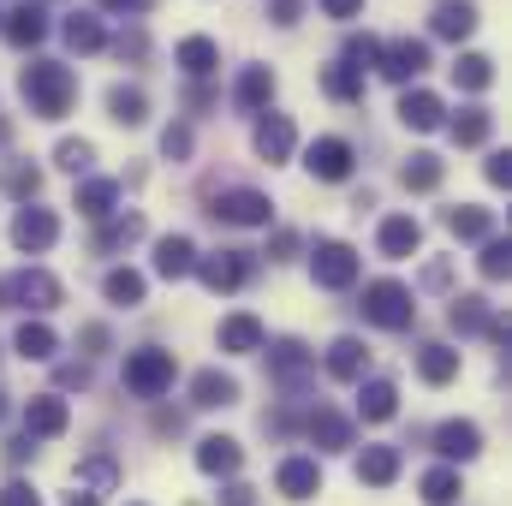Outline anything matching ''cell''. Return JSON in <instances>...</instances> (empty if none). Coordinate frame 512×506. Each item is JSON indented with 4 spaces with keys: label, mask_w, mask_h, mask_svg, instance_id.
<instances>
[{
    "label": "cell",
    "mask_w": 512,
    "mask_h": 506,
    "mask_svg": "<svg viewBox=\"0 0 512 506\" xmlns=\"http://www.w3.org/2000/svg\"><path fill=\"white\" fill-rule=\"evenodd\" d=\"M179 66H185L191 78H209V72L221 66V48H215L209 36H185V42H179Z\"/></svg>",
    "instance_id": "obj_35"
},
{
    "label": "cell",
    "mask_w": 512,
    "mask_h": 506,
    "mask_svg": "<svg viewBox=\"0 0 512 506\" xmlns=\"http://www.w3.org/2000/svg\"><path fill=\"white\" fill-rule=\"evenodd\" d=\"M114 203H120V185H114V179H90V185H78V215L108 221V215H114Z\"/></svg>",
    "instance_id": "obj_31"
},
{
    "label": "cell",
    "mask_w": 512,
    "mask_h": 506,
    "mask_svg": "<svg viewBox=\"0 0 512 506\" xmlns=\"http://www.w3.org/2000/svg\"><path fill=\"white\" fill-rule=\"evenodd\" d=\"M435 453H441V459H477V453H483V429L465 423V417H453V423L435 429Z\"/></svg>",
    "instance_id": "obj_15"
},
{
    "label": "cell",
    "mask_w": 512,
    "mask_h": 506,
    "mask_svg": "<svg viewBox=\"0 0 512 506\" xmlns=\"http://www.w3.org/2000/svg\"><path fill=\"white\" fill-rule=\"evenodd\" d=\"M12 346H18V358H24V364H48V358L60 352V334H54L48 322H24Z\"/></svg>",
    "instance_id": "obj_23"
},
{
    "label": "cell",
    "mask_w": 512,
    "mask_h": 506,
    "mask_svg": "<svg viewBox=\"0 0 512 506\" xmlns=\"http://www.w3.org/2000/svg\"><path fill=\"white\" fill-rule=\"evenodd\" d=\"M60 36H66V48H78V54H96V48L108 42V30H102L96 12H72V18L60 24Z\"/></svg>",
    "instance_id": "obj_28"
},
{
    "label": "cell",
    "mask_w": 512,
    "mask_h": 506,
    "mask_svg": "<svg viewBox=\"0 0 512 506\" xmlns=\"http://www.w3.org/2000/svg\"><path fill=\"white\" fill-rule=\"evenodd\" d=\"M423 506H453L459 495H465V483H459V471L453 465H435V471H423Z\"/></svg>",
    "instance_id": "obj_30"
},
{
    "label": "cell",
    "mask_w": 512,
    "mask_h": 506,
    "mask_svg": "<svg viewBox=\"0 0 512 506\" xmlns=\"http://www.w3.org/2000/svg\"><path fill=\"white\" fill-rule=\"evenodd\" d=\"M364 322H376V328H411L417 322V298H411V286H399V280H370L364 286Z\"/></svg>",
    "instance_id": "obj_2"
},
{
    "label": "cell",
    "mask_w": 512,
    "mask_h": 506,
    "mask_svg": "<svg viewBox=\"0 0 512 506\" xmlns=\"http://www.w3.org/2000/svg\"><path fill=\"white\" fill-rule=\"evenodd\" d=\"M18 90H24V102H30L36 120H60V114L72 108V96H78V78H72V66H60V60H30V66L18 72Z\"/></svg>",
    "instance_id": "obj_1"
},
{
    "label": "cell",
    "mask_w": 512,
    "mask_h": 506,
    "mask_svg": "<svg viewBox=\"0 0 512 506\" xmlns=\"http://www.w3.org/2000/svg\"><path fill=\"white\" fill-rule=\"evenodd\" d=\"M0 185H6V197H18V203H30V197L42 191V167H30V161H12V167L0 173Z\"/></svg>",
    "instance_id": "obj_43"
},
{
    "label": "cell",
    "mask_w": 512,
    "mask_h": 506,
    "mask_svg": "<svg viewBox=\"0 0 512 506\" xmlns=\"http://www.w3.org/2000/svg\"><path fill=\"white\" fill-rule=\"evenodd\" d=\"M131 239H143V215H120V221H108L102 227V239H96V251H120Z\"/></svg>",
    "instance_id": "obj_44"
},
{
    "label": "cell",
    "mask_w": 512,
    "mask_h": 506,
    "mask_svg": "<svg viewBox=\"0 0 512 506\" xmlns=\"http://www.w3.org/2000/svg\"><path fill=\"white\" fill-rule=\"evenodd\" d=\"M6 137H12V126H6V120H0V143H6Z\"/></svg>",
    "instance_id": "obj_59"
},
{
    "label": "cell",
    "mask_w": 512,
    "mask_h": 506,
    "mask_svg": "<svg viewBox=\"0 0 512 506\" xmlns=\"http://www.w3.org/2000/svg\"><path fill=\"white\" fill-rule=\"evenodd\" d=\"M304 167H310L316 179L340 185V179H352V143H346V137H316V143L304 149Z\"/></svg>",
    "instance_id": "obj_10"
},
{
    "label": "cell",
    "mask_w": 512,
    "mask_h": 506,
    "mask_svg": "<svg viewBox=\"0 0 512 506\" xmlns=\"http://www.w3.org/2000/svg\"><path fill=\"white\" fill-rule=\"evenodd\" d=\"M30 453H36V447H30V435H18V441H6V459H12V465H24Z\"/></svg>",
    "instance_id": "obj_54"
},
{
    "label": "cell",
    "mask_w": 512,
    "mask_h": 506,
    "mask_svg": "<svg viewBox=\"0 0 512 506\" xmlns=\"http://www.w3.org/2000/svg\"><path fill=\"white\" fill-rule=\"evenodd\" d=\"M233 399H239V381L221 376V370H203V376L191 381V405H203V411H221Z\"/></svg>",
    "instance_id": "obj_25"
},
{
    "label": "cell",
    "mask_w": 512,
    "mask_h": 506,
    "mask_svg": "<svg viewBox=\"0 0 512 506\" xmlns=\"http://www.w3.org/2000/svg\"><path fill=\"white\" fill-rule=\"evenodd\" d=\"M78 483H84L90 495H102V489H114V465H108V459H90V465H78Z\"/></svg>",
    "instance_id": "obj_48"
},
{
    "label": "cell",
    "mask_w": 512,
    "mask_h": 506,
    "mask_svg": "<svg viewBox=\"0 0 512 506\" xmlns=\"http://www.w3.org/2000/svg\"><path fill=\"white\" fill-rule=\"evenodd\" d=\"M376 245H382V256H393V262L417 256V245H423V227H417V215H387L382 233H376Z\"/></svg>",
    "instance_id": "obj_14"
},
{
    "label": "cell",
    "mask_w": 512,
    "mask_h": 506,
    "mask_svg": "<svg viewBox=\"0 0 512 506\" xmlns=\"http://www.w3.org/2000/svg\"><path fill=\"white\" fill-rule=\"evenodd\" d=\"M221 352H262V322H256L251 310H239V316H227L221 322Z\"/></svg>",
    "instance_id": "obj_24"
},
{
    "label": "cell",
    "mask_w": 512,
    "mask_h": 506,
    "mask_svg": "<svg viewBox=\"0 0 512 506\" xmlns=\"http://www.w3.org/2000/svg\"><path fill=\"white\" fill-rule=\"evenodd\" d=\"M42 36H48V12H42V6H18V12L6 18V42H12V48H36Z\"/></svg>",
    "instance_id": "obj_27"
},
{
    "label": "cell",
    "mask_w": 512,
    "mask_h": 506,
    "mask_svg": "<svg viewBox=\"0 0 512 506\" xmlns=\"http://www.w3.org/2000/svg\"><path fill=\"white\" fill-rule=\"evenodd\" d=\"M376 60H382V42H376V36H352V42H346V66H352V72H364V66H376Z\"/></svg>",
    "instance_id": "obj_47"
},
{
    "label": "cell",
    "mask_w": 512,
    "mask_h": 506,
    "mask_svg": "<svg viewBox=\"0 0 512 506\" xmlns=\"http://www.w3.org/2000/svg\"><path fill=\"white\" fill-rule=\"evenodd\" d=\"M399 120L411 131H435L447 120V108H441V96H429V90H405V96H399Z\"/></svg>",
    "instance_id": "obj_20"
},
{
    "label": "cell",
    "mask_w": 512,
    "mask_h": 506,
    "mask_svg": "<svg viewBox=\"0 0 512 506\" xmlns=\"http://www.w3.org/2000/svg\"><path fill=\"white\" fill-rule=\"evenodd\" d=\"M233 96H239V108H268V102H274V72H268V66H245Z\"/></svg>",
    "instance_id": "obj_37"
},
{
    "label": "cell",
    "mask_w": 512,
    "mask_h": 506,
    "mask_svg": "<svg viewBox=\"0 0 512 506\" xmlns=\"http://www.w3.org/2000/svg\"><path fill=\"white\" fill-rule=\"evenodd\" d=\"M102 6H108V12H143L149 0H102Z\"/></svg>",
    "instance_id": "obj_57"
},
{
    "label": "cell",
    "mask_w": 512,
    "mask_h": 506,
    "mask_svg": "<svg viewBox=\"0 0 512 506\" xmlns=\"http://www.w3.org/2000/svg\"><path fill=\"white\" fill-rule=\"evenodd\" d=\"M274 483H280L286 501H310V495H322V465L316 459H286Z\"/></svg>",
    "instance_id": "obj_18"
},
{
    "label": "cell",
    "mask_w": 512,
    "mask_h": 506,
    "mask_svg": "<svg viewBox=\"0 0 512 506\" xmlns=\"http://www.w3.org/2000/svg\"><path fill=\"white\" fill-rule=\"evenodd\" d=\"M304 429H310V441H316L322 453H340V447H352V423H346L340 411H328V405H322V411H310V423H304Z\"/></svg>",
    "instance_id": "obj_22"
},
{
    "label": "cell",
    "mask_w": 512,
    "mask_h": 506,
    "mask_svg": "<svg viewBox=\"0 0 512 506\" xmlns=\"http://www.w3.org/2000/svg\"><path fill=\"white\" fill-rule=\"evenodd\" d=\"M483 173H489V185H512V155H507V149H495Z\"/></svg>",
    "instance_id": "obj_51"
},
{
    "label": "cell",
    "mask_w": 512,
    "mask_h": 506,
    "mask_svg": "<svg viewBox=\"0 0 512 506\" xmlns=\"http://www.w3.org/2000/svg\"><path fill=\"white\" fill-rule=\"evenodd\" d=\"M364 370H370V352H364V340H334L328 346V376L334 381H364Z\"/></svg>",
    "instance_id": "obj_21"
},
{
    "label": "cell",
    "mask_w": 512,
    "mask_h": 506,
    "mask_svg": "<svg viewBox=\"0 0 512 506\" xmlns=\"http://www.w3.org/2000/svg\"><path fill=\"white\" fill-rule=\"evenodd\" d=\"M66 423H72V405H66L60 393L24 399V435H30V441H54V435H66Z\"/></svg>",
    "instance_id": "obj_9"
},
{
    "label": "cell",
    "mask_w": 512,
    "mask_h": 506,
    "mask_svg": "<svg viewBox=\"0 0 512 506\" xmlns=\"http://www.w3.org/2000/svg\"><path fill=\"white\" fill-rule=\"evenodd\" d=\"M108 120H114V126H143V120H149V96L131 90V84L108 90Z\"/></svg>",
    "instance_id": "obj_33"
},
{
    "label": "cell",
    "mask_w": 512,
    "mask_h": 506,
    "mask_svg": "<svg viewBox=\"0 0 512 506\" xmlns=\"http://www.w3.org/2000/svg\"><path fill=\"white\" fill-rule=\"evenodd\" d=\"M382 78L387 84H411V78H423L429 72V42H417V36H399V42H387L382 48Z\"/></svg>",
    "instance_id": "obj_7"
},
{
    "label": "cell",
    "mask_w": 512,
    "mask_h": 506,
    "mask_svg": "<svg viewBox=\"0 0 512 506\" xmlns=\"http://www.w3.org/2000/svg\"><path fill=\"white\" fill-rule=\"evenodd\" d=\"M54 161H60L66 173H90V161H96V149H90L84 137H66V143L54 149Z\"/></svg>",
    "instance_id": "obj_46"
},
{
    "label": "cell",
    "mask_w": 512,
    "mask_h": 506,
    "mask_svg": "<svg viewBox=\"0 0 512 506\" xmlns=\"http://www.w3.org/2000/svg\"><path fill=\"white\" fill-rule=\"evenodd\" d=\"M322 90H328L334 102H358V96H364V72H352V66L340 60V66L322 72Z\"/></svg>",
    "instance_id": "obj_42"
},
{
    "label": "cell",
    "mask_w": 512,
    "mask_h": 506,
    "mask_svg": "<svg viewBox=\"0 0 512 506\" xmlns=\"http://www.w3.org/2000/svg\"><path fill=\"white\" fill-rule=\"evenodd\" d=\"M447 322H453L459 334H477V328H489L495 316H489V298H483V292H465V298H453Z\"/></svg>",
    "instance_id": "obj_36"
},
{
    "label": "cell",
    "mask_w": 512,
    "mask_h": 506,
    "mask_svg": "<svg viewBox=\"0 0 512 506\" xmlns=\"http://www.w3.org/2000/svg\"><path fill=\"white\" fill-rule=\"evenodd\" d=\"M251 143H256V155H262V161H286V155H292V143H298V131H292L286 114H262L256 131H251Z\"/></svg>",
    "instance_id": "obj_13"
},
{
    "label": "cell",
    "mask_w": 512,
    "mask_h": 506,
    "mask_svg": "<svg viewBox=\"0 0 512 506\" xmlns=\"http://www.w3.org/2000/svg\"><path fill=\"white\" fill-rule=\"evenodd\" d=\"M447 227H453V239H495V215H489V209H477V203L447 209Z\"/></svg>",
    "instance_id": "obj_32"
},
{
    "label": "cell",
    "mask_w": 512,
    "mask_h": 506,
    "mask_svg": "<svg viewBox=\"0 0 512 506\" xmlns=\"http://www.w3.org/2000/svg\"><path fill=\"white\" fill-rule=\"evenodd\" d=\"M310 274H316V286L346 292V286L358 280V251H352V245H340V239H322V245L310 251Z\"/></svg>",
    "instance_id": "obj_5"
},
{
    "label": "cell",
    "mask_w": 512,
    "mask_h": 506,
    "mask_svg": "<svg viewBox=\"0 0 512 506\" xmlns=\"http://www.w3.org/2000/svg\"><path fill=\"white\" fill-rule=\"evenodd\" d=\"M66 506H96V495H72Z\"/></svg>",
    "instance_id": "obj_58"
},
{
    "label": "cell",
    "mask_w": 512,
    "mask_h": 506,
    "mask_svg": "<svg viewBox=\"0 0 512 506\" xmlns=\"http://www.w3.org/2000/svg\"><path fill=\"white\" fill-rule=\"evenodd\" d=\"M489 131H495V114H489V108H459V120H453V143L477 149V143H489Z\"/></svg>",
    "instance_id": "obj_40"
},
{
    "label": "cell",
    "mask_w": 512,
    "mask_h": 506,
    "mask_svg": "<svg viewBox=\"0 0 512 506\" xmlns=\"http://www.w3.org/2000/svg\"><path fill=\"white\" fill-rule=\"evenodd\" d=\"M0 506H42V495H36L30 483H6V489H0Z\"/></svg>",
    "instance_id": "obj_50"
},
{
    "label": "cell",
    "mask_w": 512,
    "mask_h": 506,
    "mask_svg": "<svg viewBox=\"0 0 512 506\" xmlns=\"http://www.w3.org/2000/svg\"><path fill=\"white\" fill-rule=\"evenodd\" d=\"M161 155H167V161H185V155H191V126H167L161 131Z\"/></svg>",
    "instance_id": "obj_49"
},
{
    "label": "cell",
    "mask_w": 512,
    "mask_h": 506,
    "mask_svg": "<svg viewBox=\"0 0 512 506\" xmlns=\"http://www.w3.org/2000/svg\"><path fill=\"white\" fill-rule=\"evenodd\" d=\"M0 417H6V393H0Z\"/></svg>",
    "instance_id": "obj_60"
},
{
    "label": "cell",
    "mask_w": 512,
    "mask_h": 506,
    "mask_svg": "<svg viewBox=\"0 0 512 506\" xmlns=\"http://www.w3.org/2000/svg\"><path fill=\"white\" fill-rule=\"evenodd\" d=\"M393 477H399V447H364V453H358V483L387 489Z\"/></svg>",
    "instance_id": "obj_26"
},
{
    "label": "cell",
    "mask_w": 512,
    "mask_h": 506,
    "mask_svg": "<svg viewBox=\"0 0 512 506\" xmlns=\"http://www.w3.org/2000/svg\"><path fill=\"white\" fill-rule=\"evenodd\" d=\"M429 24H435V36H447V42H465V36L477 30V6H471V0H435Z\"/></svg>",
    "instance_id": "obj_17"
},
{
    "label": "cell",
    "mask_w": 512,
    "mask_h": 506,
    "mask_svg": "<svg viewBox=\"0 0 512 506\" xmlns=\"http://www.w3.org/2000/svg\"><path fill=\"white\" fill-rule=\"evenodd\" d=\"M114 48H120V60H126V54H131V60H137V54H143V36H137V30H131V36H120V42H114Z\"/></svg>",
    "instance_id": "obj_55"
},
{
    "label": "cell",
    "mask_w": 512,
    "mask_h": 506,
    "mask_svg": "<svg viewBox=\"0 0 512 506\" xmlns=\"http://www.w3.org/2000/svg\"><path fill=\"white\" fill-rule=\"evenodd\" d=\"M417 376L429 381V387H447V381L459 376V352L453 346H423L417 352Z\"/></svg>",
    "instance_id": "obj_29"
},
{
    "label": "cell",
    "mask_w": 512,
    "mask_h": 506,
    "mask_svg": "<svg viewBox=\"0 0 512 506\" xmlns=\"http://www.w3.org/2000/svg\"><path fill=\"white\" fill-rule=\"evenodd\" d=\"M477 268H483V280H501L512 268V245L507 239H483V256H477Z\"/></svg>",
    "instance_id": "obj_45"
},
{
    "label": "cell",
    "mask_w": 512,
    "mask_h": 506,
    "mask_svg": "<svg viewBox=\"0 0 512 506\" xmlns=\"http://www.w3.org/2000/svg\"><path fill=\"white\" fill-rule=\"evenodd\" d=\"M399 179H405V191H435V185H441V155L417 149V155L399 167Z\"/></svg>",
    "instance_id": "obj_39"
},
{
    "label": "cell",
    "mask_w": 512,
    "mask_h": 506,
    "mask_svg": "<svg viewBox=\"0 0 512 506\" xmlns=\"http://www.w3.org/2000/svg\"><path fill=\"white\" fill-rule=\"evenodd\" d=\"M126 387L137 399H161V393L173 387V352H161V346L126 352Z\"/></svg>",
    "instance_id": "obj_4"
},
{
    "label": "cell",
    "mask_w": 512,
    "mask_h": 506,
    "mask_svg": "<svg viewBox=\"0 0 512 506\" xmlns=\"http://www.w3.org/2000/svg\"><path fill=\"white\" fill-rule=\"evenodd\" d=\"M209 292H239L245 280H251V256L245 251H215V256H197V268H191Z\"/></svg>",
    "instance_id": "obj_8"
},
{
    "label": "cell",
    "mask_w": 512,
    "mask_h": 506,
    "mask_svg": "<svg viewBox=\"0 0 512 506\" xmlns=\"http://www.w3.org/2000/svg\"><path fill=\"white\" fill-rule=\"evenodd\" d=\"M322 12H328V18H358L364 0H322Z\"/></svg>",
    "instance_id": "obj_52"
},
{
    "label": "cell",
    "mask_w": 512,
    "mask_h": 506,
    "mask_svg": "<svg viewBox=\"0 0 512 506\" xmlns=\"http://www.w3.org/2000/svg\"><path fill=\"white\" fill-rule=\"evenodd\" d=\"M274 18H280V24H292V18H298V0H274Z\"/></svg>",
    "instance_id": "obj_56"
},
{
    "label": "cell",
    "mask_w": 512,
    "mask_h": 506,
    "mask_svg": "<svg viewBox=\"0 0 512 506\" xmlns=\"http://www.w3.org/2000/svg\"><path fill=\"white\" fill-rule=\"evenodd\" d=\"M310 364H316V358H310L298 340H274V346H268V370H274L280 387H298V381L310 376Z\"/></svg>",
    "instance_id": "obj_16"
},
{
    "label": "cell",
    "mask_w": 512,
    "mask_h": 506,
    "mask_svg": "<svg viewBox=\"0 0 512 506\" xmlns=\"http://www.w3.org/2000/svg\"><path fill=\"white\" fill-rule=\"evenodd\" d=\"M54 239H60V221H54V209H30V203H24V209L12 215V245H18V251L36 256V251H48Z\"/></svg>",
    "instance_id": "obj_11"
},
{
    "label": "cell",
    "mask_w": 512,
    "mask_h": 506,
    "mask_svg": "<svg viewBox=\"0 0 512 506\" xmlns=\"http://www.w3.org/2000/svg\"><path fill=\"white\" fill-rule=\"evenodd\" d=\"M209 215L227 221V227H268V221H274V203H268L262 191H245V185H239V191H221Z\"/></svg>",
    "instance_id": "obj_6"
},
{
    "label": "cell",
    "mask_w": 512,
    "mask_h": 506,
    "mask_svg": "<svg viewBox=\"0 0 512 506\" xmlns=\"http://www.w3.org/2000/svg\"><path fill=\"white\" fill-rule=\"evenodd\" d=\"M453 84L459 90H489L495 84V60L489 54H459L453 60Z\"/></svg>",
    "instance_id": "obj_38"
},
{
    "label": "cell",
    "mask_w": 512,
    "mask_h": 506,
    "mask_svg": "<svg viewBox=\"0 0 512 506\" xmlns=\"http://www.w3.org/2000/svg\"><path fill=\"white\" fill-rule=\"evenodd\" d=\"M221 506H256V489L251 483H233V489L221 495Z\"/></svg>",
    "instance_id": "obj_53"
},
{
    "label": "cell",
    "mask_w": 512,
    "mask_h": 506,
    "mask_svg": "<svg viewBox=\"0 0 512 506\" xmlns=\"http://www.w3.org/2000/svg\"><path fill=\"white\" fill-rule=\"evenodd\" d=\"M358 411H364V423H387V417L399 411V387H393V381H364Z\"/></svg>",
    "instance_id": "obj_34"
},
{
    "label": "cell",
    "mask_w": 512,
    "mask_h": 506,
    "mask_svg": "<svg viewBox=\"0 0 512 506\" xmlns=\"http://www.w3.org/2000/svg\"><path fill=\"white\" fill-rule=\"evenodd\" d=\"M102 292H108V298H114V304H143V292H149V286H143V274H137V268H108V280H102Z\"/></svg>",
    "instance_id": "obj_41"
},
{
    "label": "cell",
    "mask_w": 512,
    "mask_h": 506,
    "mask_svg": "<svg viewBox=\"0 0 512 506\" xmlns=\"http://www.w3.org/2000/svg\"><path fill=\"white\" fill-rule=\"evenodd\" d=\"M245 465V447L233 441V435H203L197 441V471H209V477H233Z\"/></svg>",
    "instance_id": "obj_12"
},
{
    "label": "cell",
    "mask_w": 512,
    "mask_h": 506,
    "mask_svg": "<svg viewBox=\"0 0 512 506\" xmlns=\"http://www.w3.org/2000/svg\"><path fill=\"white\" fill-rule=\"evenodd\" d=\"M191 268H197V245H191L185 233H167V239L155 245V274H161V280H185Z\"/></svg>",
    "instance_id": "obj_19"
},
{
    "label": "cell",
    "mask_w": 512,
    "mask_h": 506,
    "mask_svg": "<svg viewBox=\"0 0 512 506\" xmlns=\"http://www.w3.org/2000/svg\"><path fill=\"white\" fill-rule=\"evenodd\" d=\"M0 304H6V310H30V316H42V310L60 304V280H54L48 268H18V274L0 280Z\"/></svg>",
    "instance_id": "obj_3"
}]
</instances>
